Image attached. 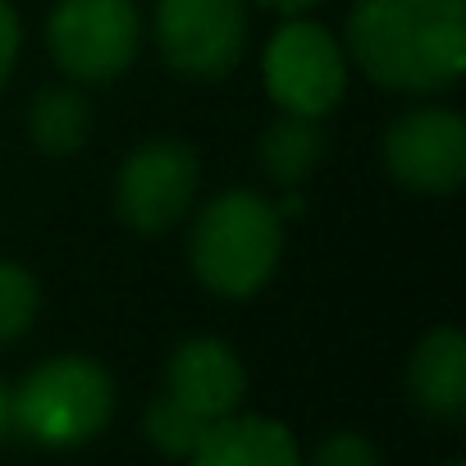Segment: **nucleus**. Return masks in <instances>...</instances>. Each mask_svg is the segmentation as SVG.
Instances as JSON below:
<instances>
[{"mask_svg": "<svg viewBox=\"0 0 466 466\" xmlns=\"http://www.w3.org/2000/svg\"><path fill=\"white\" fill-rule=\"evenodd\" d=\"M348 56L389 92L430 96L466 69V0H357Z\"/></svg>", "mask_w": 466, "mask_h": 466, "instance_id": "obj_1", "label": "nucleus"}, {"mask_svg": "<svg viewBox=\"0 0 466 466\" xmlns=\"http://www.w3.org/2000/svg\"><path fill=\"white\" fill-rule=\"evenodd\" d=\"M192 275L215 298H257L284 257V219L275 201L252 187H228L197 210L192 224Z\"/></svg>", "mask_w": 466, "mask_h": 466, "instance_id": "obj_2", "label": "nucleus"}, {"mask_svg": "<svg viewBox=\"0 0 466 466\" xmlns=\"http://www.w3.org/2000/svg\"><path fill=\"white\" fill-rule=\"evenodd\" d=\"M115 416V380L101 361L65 352L33 366L10 393V430L42 448H78Z\"/></svg>", "mask_w": 466, "mask_h": 466, "instance_id": "obj_3", "label": "nucleus"}, {"mask_svg": "<svg viewBox=\"0 0 466 466\" xmlns=\"http://www.w3.org/2000/svg\"><path fill=\"white\" fill-rule=\"evenodd\" d=\"M142 46L133 0H60L46 19V51L69 83H115Z\"/></svg>", "mask_w": 466, "mask_h": 466, "instance_id": "obj_4", "label": "nucleus"}, {"mask_svg": "<svg viewBox=\"0 0 466 466\" xmlns=\"http://www.w3.org/2000/svg\"><path fill=\"white\" fill-rule=\"evenodd\" d=\"M261 78L284 115L325 119L348 92V51L334 42L329 28L311 19H289L266 42Z\"/></svg>", "mask_w": 466, "mask_h": 466, "instance_id": "obj_5", "label": "nucleus"}, {"mask_svg": "<svg viewBox=\"0 0 466 466\" xmlns=\"http://www.w3.org/2000/svg\"><path fill=\"white\" fill-rule=\"evenodd\" d=\"M201 160L183 137H151L133 147L115 174V215L133 233H169L197 201Z\"/></svg>", "mask_w": 466, "mask_h": 466, "instance_id": "obj_6", "label": "nucleus"}, {"mask_svg": "<svg viewBox=\"0 0 466 466\" xmlns=\"http://www.w3.org/2000/svg\"><path fill=\"white\" fill-rule=\"evenodd\" d=\"M156 46L178 78L219 83L248 51L243 0H156Z\"/></svg>", "mask_w": 466, "mask_h": 466, "instance_id": "obj_7", "label": "nucleus"}, {"mask_svg": "<svg viewBox=\"0 0 466 466\" xmlns=\"http://www.w3.org/2000/svg\"><path fill=\"white\" fill-rule=\"evenodd\" d=\"M380 156L389 178L407 192H457L466 178V119L448 106H411L384 128Z\"/></svg>", "mask_w": 466, "mask_h": 466, "instance_id": "obj_8", "label": "nucleus"}, {"mask_svg": "<svg viewBox=\"0 0 466 466\" xmlns=\"http://www.w3.org/2000/svg\"><path fill=\"white\" fill-rule=\"evenodd\" d=\"M178 411H187L192 420L210 425L228 411H238L248 398V370L224 339L197 334L187 343H178L165 361V389H160Z\"/></svg>", "mask_w": 466, "mask_h": 466, "instance_id": "obj_9", "label": "nucleus"}, {"mask_svg": "<svg viewBox=\"0 0 466 466\" xmlns=\"http://www.w3.org/2000/svg\"><path fill=\"white\" fill-rule=\"evenodd\" d=\"M183 461L187 466H302V448L284 420L228 411L206 425V434Z\"/></svg>", "mask_w": 466, "mask_h": 466, "instance_id": "obj_10", "label": "nucleus"}, {"mask_svg": "<svg viewBox=\"0 0 466 466\" xmlns=\"http://www.w3.org/2000/svg\"><path fill=\"white\" fill-rule=\"evenodd\" d=\"M407 393L420 416L457 420L466 411V339L452 325L430 329L407 361Z\"/></svg>", "mask_w": 466, "mask_h": 466, "instance_id": "obj_11", "label": "nucleus"}, {"mask_svg": "<svg viewBox=\"0 0 466 466\" xmlns=\"http://www.w3.org/2000/svg\"><path fill=\"white\" fill-rule=\"evenodd\" d=\"M28 137L42 156H78L92 137V101L74 83L42 87L28 106Z\"/></svg>", "mask_w": 466, "mask_h": 466, "instance_id": "obj_12", "label": "nucleus"}, {"mask_svg": "<svg viewBox=\"0 0 466 466\" xmlns=\"http://www.w3.org/2000/svg\"><path fill=\"white\" fill-rule=\"evenodd\" d=\"M320 156H325L320 119H302V115L279 110V119L261 133V169L279 187H302L307 174L320 165Z\"/></svg>", "mask_w": 466, "mask_h": 466, "instance_id": "obj_13", "label": "nucleus"}, {"mask_svg": "<svg viewBox=\"0 0 466 466\" xmlns=\"http://www.w3.org/2000/svg\"><path fill=\"white\" fill-rule=\"evenodd\" d=\"M42 311V289L19 261H0V348L19 343Z\"/></svg>", "mask_w": 466, "mask_h": 466, "instance_id": "obj_14", "label": "nucleus"}, {"mask_svg": "<svg viewBox=\"0 0 466 466\" xmlns=\"http://www.w3.org/2000/svg\"><path fill=\"white\" fill-rule=\"evenodd\" d=\"M142 430H147V439H151V448H156L160 457H187V452L197 448V439L206 434V425L192 420L187 411H178L165 393H156V398L147 402Z\"/></svg>", "mask_w": 466, "mask_h": 466, "instance_id": "obj_15", "label": "nucleus"}, {"mask_svg": "<svg viewBox=\"0 0 466 466\" xmlns=\"http://www.w3.org/2000/svg\"><path fill=\"white\" fill-rule=\"evenodd\" d=\"M302 466H384V457H380V448H375L366 434H357V430H334L329 439L316 443V452H311Z\"/></svg>", "mask_w": 466, "mask_h": 466, "instance_id": "obj_16", "label": "nucleus"}, {"mask_svg": "<svg viewBox=\"0 0 466 466\" xmlns=\"http://www.w3.org/2000/svg\"><path fill=\"white\" fill-rule=\"evenodd\" d=\"M15 60H19V15L10 0H0V87L10 83Z\"/></svg>", "mask_w": 466, "mask_h": 466, "instance_id": "obj_17", "label": "nucleus"}, {"mask_svg": "<svg viewBox=\"0 0 466 466\" xmlns=\"http://www.w3.org/2000/svg\"><path fill=\"white\" fill-rule=\"evenodd\" d=\"M257 5H266V10H275V15H302V10L320 5V0H257Z\"/></svg>", "mask_w": 466, "mask_h": 466, "instance_id": "obj_18", "label": "nucleus"}, {"mask_svg": "<svg viewBox=\"0 0 466 466\" xmlns=\"http://www.w3.org/2000/svg\"><path fill=\"white\" fill-rule=\"evenodd\" d=\"M5 430H10V393L0 384V439H5Z\"/></svg>", "mask_w": 466, "mask_h": 466, "instance_id": "obj_19", "label": "nucleus"}, {"mask_svg": "<svg viewBox=\"0 0 466 466\" xmlns=\"http://www.w3.org/2000/svg\"><path fill=\"white\" fill-rule=\"evenodd\" d=\"M448 466H461V461H448Z\"/></svg>", "mask_w": 466, "mask_h": 466, "instance_id": "obj_20", "label": "nucleus"}]
</instances>
